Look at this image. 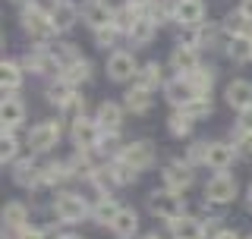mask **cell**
Listing matches in <instances>:
<instances>
[{"mask_svg":"<svg viewBox=\"0 0 252 239\" xmlns=\"http://www.w3.org/2000/svg\"><path fill=\"white\" fill-rule=\"evenodd\" d=\"M51 214L57 217V224L76 227V224H82V220H92V205L85 202L82 192H73V189H57V195L51 198Z\"/></svg>","mask_w":252,"mask_h":239,"instance_id":"obj_1","label":"cell"},{"mask_svg":"<svg viewBox=\"0 0 252 239\" xmlns=\"http://www.w3.org/2000/svg\"><path fill=\"white\" fill-rule=\"evenodd\" d=\"M19 26H22V31H26L32 41H38V44H51L54 38H57V26H54L51 13L41 10V6H35V3L22 6Z\"/></svg>","mask_w":252,"mask_h":239,"instance_id":"obj_2","label":"cell"},{"mask_svg":"<svg viewBox=\"0 0 252 239\" xmlns=\"http://www.w3.org/2000/svg\"><path fill=\"white\" fill-rule=\"evenodd\" d=\"M145 205H148V214H152V217L167 220V224L186 214V195L173 192V189H167V186L152 189V192H148V198H145Z\"/></svg>","mask_w":252,"mask_h":239,"instance_id":"obj_3","label":"cell"},{"mask_svg":"<svg viewBox=\"0 0 252 239\" xmlns=\"http://www.w3.org/2000/svg\"><path fill=\"white\" fill-rule=\"evenodd\" d=\"M63 139V123L60 120H41V123H35L26 135V145L32 148V154H44V151L57 148Z\"/></svg>","mask_w":252,"mask_h":239,"instance_id":"obj_4","label":"cell"},{"mask_svg":"<svg viewBox=\"0 0 252 239\" xmlns=\"http://www.w3.org/2000/svg\"><path fill=\"white\" fill-rule=\"evenodd\" d=\"M205 205H230L233 198H240V182H236L233 173H211L208 182H205Z\"/></svg>","mask_w":252,"mask_h":239,"instance_id":"obj_5","label":"cell"},{"mask_svg":"<svg viewBox=\"0 0 252 239\" xmlns=\"http://www.w3.org/2000/svg\"><path fill=\"white\" fill-rule=\"evenodd\" d=\"M161 179H164V186H167V189L186 195L189 189L195 186V167L189 164L186 157H173V161H167V164L161 167Z\"/></svg>","mask_w":252,"mask_h":239,"instance_id":"obj_6","label":"cell"},{"mask_svg":"<svg viewBox=\"0 0 252 239\" xmlns=\"http://www.w3.org/2000/svg\"><path fill=\"white\" fill-rule=\"evenodd\" d=\"M139 66L142 63L136 60V54L132 51H110L107 54V66H104V73L110 82H117V85H126V82H136V73H139Z\"/></svg>","mask_w":252,"mask_h":239,"instance_id":"obj_7","label":"cell"},{"mask_svg":"<svg viewBox=\"0 0 252 239\" xmlns=\"http://www.w3.org/2000/svg\"><path fill=\"white\" fill-rule=\"evenodd\" d=\"M120 157L142 173V170H152V167L158 164V148H155L152 139H132V142H126V145H123V154Z\"/></svg>","mask_w":252,"mask_h":239,"instance_id":"obj_8","label":"cell"},{"mask_svg":"<svg viewBox=\"0 0 252 239\" xmlns=\"http://www.w3.org/2000/svg\"><path fill=\"white\" fill-rule=\"evenodd\" d=\"M22 69L32 76H41V79H54L60 73V66H57V60H54V54L47 51V44H38V47H32L29 54H22Z\"/></svg>","mask_w":252,"mask_h":239,"instance_id":"obj_9","label":"cell"},{"mask_svg":"<svg viewBox=\"0 0 252 239\" xmlns=\"http://www.w3.org/2000/svg\"><path fill=\"white\" fill-rule=\"evenodd\" d=\"M13 182L19 189H29V192L44 189V164L38 157H19L13 164Z\"/></svg>","mask_w":252,"mask_h":239,"instance_id":"obj_10","label":"cell"},{"mask_svg":"<svg viewBox=\"0 0 252 239\" xmlns=\"http://www.w3.org/2000/svg\"><path fill=\"white\" fill-rule=\"evenodd\" d=\"M233 161H240L233 142H227V139H211L208 142V157H205V167H208V170L227 173L233 167Z\"/></svg>","mask_w":252,"mask_h":239,"instance_id":"obj_11","label":"cell"},{"mask_svg":"<svg viewBox=\"0 0 252 239\" xmlns=\"http://www.w3.org/2000/svg\"><path fill=\"white\" fill-rule=\"evenodd\" d=\"M69 139H73V145L76 148H92L98 145V139H101V126H98V120L89 117V114H82V117H76L73 123H69Z\"/></svg>","mask_w":252,"mask_h":239,"instance_id":"obj_12","label":"cell"},{"mask_svg":"<svg viewBox=\"0 0 252 239\" xmlns=\"http://www.w3.org/2000/svg\"><path fill=\"white\" fill-rule=\"evenodd\" d=\"M79 10H82V22H85L92 31L114 26V16H117V10L110 6V0H85Z\"/></svg>","mask_w":252,"mask_h":239,"instance_id":"obj_13","label":"cell"},{"mask_svg":"<svg viewBox=\"0 0 252 239\" xmlns=\"http://www.w3.org/2000/svg\"><path fill=\"white\" fill-rule=\"evenodd\" d=\"M161 91H164V101H167L173 110H183L189 101H192L195 94H199L189 76H173V79H167V85H164Z\"/></svg>","mask_w":252,"mask_h":239,"instance_id":"obj_14","label":"cell"},{"mask_svg":"<svg viewBox=\"0 0 252 239\" xmlns=\"http://www.w3.org/2000/svg\"><path fill=\"white\" fill-rule=\"evenodd\" d=\"M205 0H173V22L180 29H192L205 22Z\"/></svg>","mask_w":252,"mask_h":239,"instance_id":"obj_15","label":"cell"},{"mask_svg":"<svg viewBox=\"0 0 252 239\" xmlns=\"http://www.w3.org/2000/svg\"><path fill=\"white\" fill-rule=\"evenodd\" d=\"M26 117H29L26 101H22L19 94H3V101H0V123H3V129L16 132L26 123Z\"/></svg>","mask_w":252,"mask_h":239,"instance_id":"obj_16","label":"cell"},{"mask_svg":"<svg viewBox=\"0 0 252 239\" xmlns=\"http://www.w3.org/2000/svg\"><path fill=\"white\" fill-rule=\"evenodd\" d=\"M170 69L173 76H192L195 69L202 66V51H195V47H186V44H177L170 51Z\"/></svg>","mask_w":252,"mask_h":239,"instance_id":"obj_17","label":"cell"},{"mask_svg":"<svg viewBox=\"0 0 252 239\" xmlns=\"http://www.w3.org/2000/svg\"><path fill=\"white\" fill-rule=\"evenodd\" d=\"M224 101H227L230 110H236V114L249 110L252 107V82L249 79H230V82L224 85Z\"/></svg>","mask_w":252,"mask_h":239,"instance_id":"obj_18","label":"cell"},{"mask_svg":"<svg viewBox=\"0 0 252 239\" xmlns=\"http://www.w3.org/2000/svg\"><path fill=\"white\" fill-rule=\"evenodd\" d=\"M167 230H170L173 239H205V236H208V227H205V220L195 217V214H183V217L170 220Z\"/></svg>","mask_w":252,"mask_h":239,"instance_id":"obj_19","label":"cell"},{"mask_svg":"<svg viewBox=\"0 0 252 239\" xmlns=\"http://www.w3.org/2000/svg\"><path fill=\"white\" fill-rule=\"evenodd\" d=\"M94 120L104 132H120L123 129V120H126V107L117 104V101H101L94 107Z\"/></svg>","mask_w":252,"mask_h":239,"instance_id":"obj_20","label":"cell"},{"mask_svg":"<svg viewBox=\"0 0 252 239\" xmlns=\"http://www.w3.org/2000/svg\"><path fill=\"white\" fill-rule=\"evenodd\" d=\"M123 107H126V114H132V117L152 114V107H155V91L142 89V85H132V89L123 91Z\"/></svg>","mask_w":252,"mask_h":239,"instance_id":"obj_21","label":"cell"},{"mask_svg":"<svg viewBox=\"0 0 252 239\" xmlns=\"http://www.w3.org/2000/svg\"><path fill=\"white\" fill-rule=\"evenodd\" d=\"M158 29H161V26H158L152 16L145 13V16H139V19L132 22V29H129V31H126V41L132 44V51H139V47H148V44L155 41Z\"/></svg>","mask_w":252,"mask_h":239,"instance_id":"obj_22","label":"cell"},{"mask_svg":"<svg viewBox=\"0 0 252 239\" xmlns=\"http://www.w3.org/2000/svg\"><path fill=\"white\" fill-rule=\"evenodd\" d=\"M123 205L117 202L110 192H101L98 198H94V205H92V224H98V227H110L114 224V217L120 214Z\"/></svg>","mask_w":252,"mask_h":239,"instance_id":"obj_23","label":"cell"},{"mask_svg":"<svg viewBox=\"0 0 252 239\" xmlns=\"http://www.w3.org/2000/svg\"><path fill=\"white\" fill-rule=\"evenodd\" d=\"M22 79H26V69H22V63L3 57V63H0V89H3V94H19Z\"/></svg>","mask_w":252,"mask_h":239,"instance_id":"obj_24","label":"cell"},{"mask_svg":"<svg viewBox=\"0 0 252 239\" xmlns=\"http://www.w3.org/2000/svg\"><path fill=\"white\" fill-rule=\"evenodd\" d=\"M132 85H142V89H148V91H158V89L167 85V73H164V66L158 60H148V63L139 66L136 82H132Z\"/></svg>","mask_w":252,"mask_h":239,"instance_id":"obj_25","label":"cell"},{"mask_svg":"<svg viewBox=\"0 0 252 239\" xmlns=\"http://www.w3.org/2000/svg\"><path fill=\"white\" fill-rule=\"evenodd\" d=\"M79 94L76 85H69L66 79H60V76H54L51 82H47V89H44V98H47V104H54L57 110H63Z\"/></svg>","mask_w":252,"mask_h":239,"instance_id":"obj_26","label":"cell"},{"mask_svg":"<svg viewBox=\"0 0 252 239\" xmlns=\"http://www.w3.org/2000/svg\"><path fill=\"white\" fill-rule=\"evenodd\" d=\"M51 19H54V26H57V35H63V31H69L82 19V10H79L73 0H57L54 10H51Z\"/></svg>","mask_w":252,"mask_h":239,"instance_id":"obj_27","label":"cell"},{"mask_svg":"<svg viewBox=\"0 0 252 239\" xmlns=\"http://www.w3.org/2000/svg\"><path fill=\"white\" fill-rule=\"evenodd\" d=\"M110 233H114V239H132L139 233V211L123 205L120 214L114 217V224H110Z\"/></svg>","mask_w":252,"mask_h":239,"instance_id":"obj_28","label":"cell"},{"mask_svg":"<svg viewBox=\"0 0 252 239\" xmlns=\"http://www.w3.org/2000/svg\"><path fill=\"white\" fill-rule=\"evenodd\" d=\"M0 220H3V233H16V230L29 227V205L26 202H6L3 211H0Z\"/></svg>","mask_w":252,"mask_h":239,"instance_id":"obj_29","label":"cell"},{"mask_svg":"<svg viewBox=\"0 0 252 239\" xmlns=\"http://www.w3.org/2000/svg\"><path fill=\"white\" fill-rule=\"evenodd\" d=\"M224 54L230 63H240V66H246L252 63V38L249 35H233L224 41Z\"/></svg>","mask_w":252,"mask_h":239,"instance_id":"obj_30","label":"cell"},{"mask_svg":"<svg viewBox=\"0 0 252 239\" xmlns=\"http://www.w3.org/2000/svg\"><path fill=\"white\" fill-rule=\"evenodd\" d=\"M92 73H94L92 60H89V57H79L76 63H69V66H63L57 76H60V79H66L69 85H76V89H79L82 82H89V79H92Z\"/></svg>","mask_w":252,"mask_h":239,"instance_id":"obj_31","label":"cell"},{"mask_svg":"<svg viewBox=\"0 0 252 239\" xmlns=\"http://www.w3.org/2000/svg\"><path fill=\"white\" fill-rule=\"evenodd\" d=\"M123 145L126 142L120 139V132H104L101 129V139H98V145H94V154L104 157V161H114V157L123 154Z\"/></svg>","mask_w":252,"mask_h":239,"instance_id":"obj_32","label":"cell"},{"mask_svg":"<svg viewBox=\"0 0 252 239\" xmlns=\"http://www.w3.org/2000/svg\"><path fill=\"white\" fill-rule=\"evenodd\" d=\"M76 173H73V167H69V161H47L44 164V186H51V189H57L63 186L66 179H73Z\"/></svg>","mask_w":252,"mask_h":239,"instance_id":"obj_33","label":"cell"},{"mask_svg":"<svg viewBox=\"0 0 252 239\" xmlns=\"http://www.w3.org/2000/svg\"><path fill=\"white\" fill-rule=\"evenodd\" d=\"M107 167H110V177H114V186H117V189H120V186H132V182L139 179V170H136V167H129L123 157L107 161Z\"/></svg>","mask_w":252,"mask_h":239,"instance_id":"obj_34","label":"cell"},{"mask_svg":"<svg viewBox=\"0 0 252 239\" xmlns=\"http://www.w3.org/2000/svg\"><path fill=\"white\" fill-rule=\"evenodd\" d=\"M19 148H22V142L16 139V132H10V129H3V135H0V164H16L19 161Z\"/></svg>","mask_w":252,"mask_h":239,"instance_id":"obj_35","label":"cell"},{"mask_svg":"<svg viewBox=\"0 0 252 239\" xmlns=\"http://www.w3.org/2000/svg\"><path fill=\"white\" fill-rule=\"evenodd\" d=\"M220 29H224L227 38H233V35H249V31H252V22H249L240 10H230V13L224 16V22H220Z\"/></svg>","mask_w":252,"mask_h":239,"instance_id":"obj_36","label":"cell"},{"mask_svg":"<svg viewBox=\"0 0 252 239\" xmlns=\"http://www.w3.org/2000/svg\"><path fill=\"white\" fill-rule=\"evenodd\" d=\"M47 51L54 54V60H57V66H69V63H76L82 54H79V47L76 44H69V41H51L47 44Z\"/></svg>","mask_w":252,"mask_h":239,"instance_id":"obj_37","label":"cell"},{"mask_svg":"<svg viewBox=\"0 0 252 239\" xmlns=\"http://www.w3.org/2000/svg\"><path fill=\"white\" fill-rule=\"evenodd\" d=\"M192 126H195V120H189L183 110H173L167 117V132L173 139H189V135H192Z\"/></svg>","mask_w":252,"mask_h":239,"instance_id":"obj_38","label":"cell"},{"mask_svg":"<svg viewBox=\"0 0 252 239\" xmlns=\"http://www.w3.org/2000/svg\"><path fill=\"white\" fill-rule=\"evenodd\" d=\"M211 110H215V104H211V94H195V98L183 107V114L199 123V120H208L211 117Z\"/></svg>","mask_w":252,"mask_h":239,"instance_id":"obj_39","label":"cell"},{"mask_svg":"<svg viewBox=\"0 0 252 239\" xmlns=\"http://www.w3.org/2000/svg\"><path fill=\"white\" fill-rule=\"evenodd\" d=\"M189 79H192V85H195V91H199V94H211V89H215V79H218V69L202 63V66L195 69Z\"/></svg>","mask_w":252,"mask_h":239,"instance_id":"obj_40","label":"cell"},{"mask_svg":"<svg viewBox=\"0 0 252 239\" xmlns=\"http://www.w3.org/2000/svg\"><path fill=\"white\" fill-rule=\"evenodd\" d=\"M123 38V31L117 26H107V29H98L94 31V47H101V51H117V41Z\"/></svg>","mask_w":252,"mask_h":239,"instance_id":"obj_41","label":"cell"},{"mask_svg":"<svg viewBox=\"0 0 252 239\" xmlns=\"http://www.w3.org/2000/svg\"><path fill=\"white\" fill-rule=\"evenodd\" d=\"M148 16H152L158 26H164V22L173 19V3H170V0H152V6H148Z\"/></svg>","mask_w":252,"mask_h":239,"instance_id":"obj_42","label":"cell"},{"mask_svg":"<svg viewBox=\"0 0 252 239\" xmlns=\"http://www.w3.org/2000/svg\"><path fill=\"white\" fill-rule=\"evenodd\" d=\"M220 31H224L220 26H211V22L205 26V22H202V26H199V51H205V47H208V51H211V47H218Z\"/></svg>","mask_w":252,"mask_h":239,"instance_id":"obj_43","label":"cell"},{"mask_svg":"<svg viewBox=\"0 0 252 239\" xmlns=\"http://www.w3.org/2000/svg\"><path fill=\"white\" fill-rule=\"evenodd\" d=\"M230 142L236 148L240 157H252V132H243V129H230Z\"/></svg>","mask_w":252,"mask_h":239,"instance_id":"obj_44","label":"cell"},{"mask_svg":"<svg viewBox=\"0 0 252 239\" xmlns=\"http://www.w3.org/2000/svg\"><path fill=\"white\" fill-rule=\"evenodd\" d=\"M205 157H208V142L205 139H195L192 145L186 148V161L192 167H205Z\"/></svg>","mask_w":252,"mask_h":239,"instance_id":"obj_45","label":"cell"},{"mask_svg":"<svg viewBox=\"0 0 252 239\" xmlns=\"http://www.w3.org/2000/svg\"><path fill=\"white\" fill-rule=\"evenodd\" d=\"M85 107H89V101H85V94H76V98H73V101H69L66 107L60 110V117H63V120H69V123H73L76 117H82V114H85Z\"/></svg>","mask_w":252,"mask_h":239,"instance_id":"obj_46","label":"cell"},{"mask_svg":"<svg viewBox=\"0 0 252 239\" xmlns=\"http://www.w3.org/2000/svg\"><path fill=\"white\" fill-rule=\"evenodd\" d=\"M16 239H44V227H22V230H16V233H13Z\"/></svg>","mask_w":252,"mask_h":239,"instance_id":"obj_47","label":"cell"},{"mask_svg":"<svg viewBox=\"0 0 252 239\" xmlns=\"http://www.w3.org/2000/svg\"><path fill=\"white\" fill-rule=\"evenodd\" d=\"M233 129H243V132H252V107L243 110V114H236V123Z\"/></svg>","mask_w":252,"mask_h":239,"instance_id":"obj_48","label":"cell"},{"mask_svg":"<svg viewBox=\"0 0 252 239\" xmlns=\"http://www.w3.org/2000/svg\"><path fill=\"white\" fill-rule=\"evenodd\" d=\"M211 239H243L236 230H230V227H220L218 233H211Z\"/></svg>","mask_w":252,"mask_h":239,"instance_id":"obj_49","label":"cell"},{"mask_svg":"<svg viewBox=\"0 0 252 239\" xmlns=\"http://www.w3.org/2000/svg\"><path fill=\"white\" fill-rule=\"evenodd\" d=\"M66 233H60V227L57 224H51V227H44V239H63Z\"/></svg>","mask_w":252,"mask_h":239,"instance_id":"obj_50","label":"cell"},{"mask_svg":"<svg viewBox=\"0 0 252 239\" xmlns=\"http://www.w3.org/2000/svg\"><path fill=\"white\" fill-rule=\"evenodd\" d=\"M236 10H240V13L252 22V0H240V6H236Z\"/></svg>","mask_w":252,"mask_h":239,"instance_id":"obj_51","label":"cell"},{"mask_svg":"<svg viewBox=\"0 0 252 239\" xmlns=\"http://www.w3.org/2000/svg\"><path fill=\"white\" fill-rule=\"evenodd\" d=\"M246 208L252 211V182H249V189H246Z\"/></svg>","mask_w":252,"mask_h":239,"instance_id":"obj_52","label":"cell"},{"mask_svg":"<svg viewBox=\"0 0 252 239\" xmlns=\"http://www.w3.org/2000/svg\"><path fill=\"white\" fill-rule=\"evenodd\" d=\"M139 239H164L161 233H145V236H139Z\"/></svg>","mask_w":252,"mask_h":239,"instance_id":"obj_53","label":"cell"},{"mask_svg":"<svg viewBox=\"0 0 252 239\" xmlns=\"http://www.w3.org/2000/svg\"><path fill=\"white\" fill-rule=\"evenodd\" d=\"M10 3H19V6H29L32 0H10Z\"/></svg>","mask_w":252,"mask_h":239,"instance_id":"obj_54","label":"cell"},{"mask_svg":"<svg viewBox=\"0 0 252 239\" xmlns=\"http://www.w3.org/2000/svg\"><path fill=\"white\" fill-rule=\"evenodd\" d=\"M63 239H82V236H76V233H66V236H63Z\"/></svg>","mask_w":252,"mask_h":239,"instance_id":"obj_55","label":"cell"},{"mask_svg":"<svg viewBox=\"0 0 252 239\" xmlns=\"http://www.w3.org/2000/svg\"><path fill=\"white\" fill-rule=\"evenodd\" d=\"M243 239H252V233H249V236H243Z\"/></svg>","mask_w":252,"mask_h":239,"instance_id":"obj_56","label":"cell"},{"mask_svg":"<svg viewBox=\"0 0 252 239\" xmlns=\"http://www.w3.org/2000/svg\"><path fill=\"white\" fill-rule=\"evenodd\" d=\"M249 38H252V31H249Z\"/></svg>","mask_w":252,"mask_h":239,"instance_id":"obj_57","label":"cell"}]
</instances>
